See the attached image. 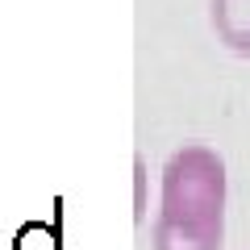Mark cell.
Masks as SVG:
<instances>
[{
    "instance_id": "obj_1",
    "label": "cell",
    "mask_w": 250,
    "mask_h": 250,
    "mask_svg": "<svg viewBox=\"0 0 250 250\" xmlns=\"http://www.w3.org/2000/svg\"><path fill=\"white\" fill-rule=\"evenodd\" d=\"M225 238V159L205 142H188L163 163L154 250H221Z\"/></svg>"
},
{
    "instance_id": "obj_2",
    "label": "cell",
    "mask_w": 250,
    "mask_h": 250,
    "mask_svg": "<svg viewBox=\"0 0 250 250\" xmlns=\"http://www.w3.org/2000/svg\"><path fill=\"white\" fill-rule=\"evenodd\" d=\"M208 25L229 54L250 59V0H208Z\"/></svg>"
},
{
    "instance_id": "obj_3",
    "label": "cell",
    "mask_w": 250,
    "mask_h": 250,
    "mask_svg": "<svg viewBox=\"0 0 250 250\" xmlns=\"http://www.w3.org/2000/svg\"><path fill=\"white\" fill-rule=\"evenodd\" d=\"M13 250H59V233H54L46 221H29V225L17 229Z\"/></svg>"
},
{
    "instance_id": "obj_4",
    "label": "cell",
    "mask_w": 250,
    "mask_h": 250,
    "mask_svg": "<svg viewBox=\"0 0 250 250\" xmlns=\"http://www.w3.org/2000/svg\"><path fill=\"white\" fill-rule=\"evenodd\" d=\"M146 217V163L134 159V221Z\"/></svg>"
}]
</instances>
